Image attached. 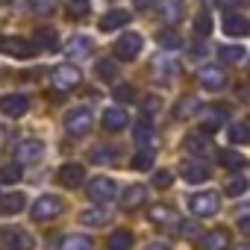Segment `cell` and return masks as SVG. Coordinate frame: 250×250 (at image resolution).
Listing matches in <instances>:
<instances>
[{
    "label": "cell",
    "mask_w": 250,
    "mask_h": 250,
    "mask_svg": "<svg viewBox=\"0 0 250 250\" xmlns=\"http://www.w3.org/2000/svg\"><path fill=\"white\" fill-rule=\"evenodd\" d=\"M121 203H124V209H139V206H145V203H147V188L139 186V183L130 186V188H124Z\"/></svg>",
    "instance_id": "obj_21"
},
{
    "label": "cell",
    "mask_w": 250,
    "mask_h": 250,
    "mask_svg": "<svg viewBox=\"0 0 250 250\" xmlns=\"http://www.w3.org/2000/svg\"><path fill=\"white\" fill-rule=\"evenodd\" d=\"M174 71H177V65L171 62V56H156L153 65H150V74H153L156 80H171Z\"/></svg>",
    "instance_id": "obj_25"
},
{
    "label": "cell",
    "mask_w": 250,
    "mask_h": 250,
    "mask_svg": "<svg viewBox=\"0 0 250 250\" xmlns=\"http://www.w3.org/2000/svg\"><path fill=\"white\" fill-rule=\"evenodd\" d=\"M100 124H103L106 133H118V130H124L130 124V118H127V112H124V109H106L103 118H100Z\"/></svg>",
    "instance_id": "obj_18"
},
{
    "label": "cell",
    "mask_w": 250,
    "mask_h": 250,
    "mask_svg": "<svg viewBox=\"0 0 250 250\" xmlns=\"http://www.w3.org/2000/svg\"><path fill=\"white\" fill-rule=\"evenodd\" d=\"M30 6H33V9H39V12H50V9H53L50 0H30Z\"/></svg>",
    "instance_id": "obj_46"
},
{
    "label": "cell",
    "mask_w": 250,
    "mask_h": 250,
    "mask_svg": "<svg viewBox=\"0 0 250 250\" xmlns=\"http://www.w3.org/2000/svg\"><path fill=\"white\" fill-rule=\"evenodd\" d=\"M247 65H250V62H247Z\"/></svg>",
    "instance_id": "obj_54"
},
{
    "label": "cell",
    "mask_w": 250,
    "mask_h": 250,
    "mask_svg": "<svg viewBox=\"0 0 250 250\" xmlns=\"http://www.w3.org/2000/svg\"><path fill=\"white\" fill-rule=\"evenodd\" d=\"M109 250H133V232H124V229L112 232L109 235Z\"/></svg>",
    "instance_id": "obj_30"
},
{
    "label": "cell",
    "mask_w": 250,
    "mask_h": 250,
    "mask_svg": "<svg viewBox=\"0 0 250 250\" xmlns=\"http://www.w3.org/2000/svg\"><path fill=\"white\" fill-rule=\"evenodd\" d=\"M0 50L9 53V56H18V59H30V56H36L39 44H33L27 39H9V42H3V47H0Z\"/></svg>",
    "instance_id": "obj_14"
},
{
    "label": "cell",
    "mask_w": 250,
    "mask_h": 250,
    "mask_svg": "<svg viewBox=\"0 0 250 250\" xmlns=\"http://www.w3.org/2000/svg\"><path fill=\"white\" fill-rule=\"evenodd\" d=\"M133 97H136V88H133V85H115V100L127 103V100H133Z\"/></svg>",
    "instance_id": "obj_43"
},
{
    "label": "cell",
    "mask_w": 250,
    "mask_h": 250,
    "mask_svg": "<svg viewBox=\"0 0 250 250\" xmlns=\"http://www.w3.org/2000/svg\"><path fill=\"white\" fill-rule=\"evenodd\" d=\"M218 56H221L224 62H244V59H247V50L238 47V44H224V47L218 50Z\"/></svg>",
    "instance_id": "obj_33"
},
{
    "label": "cell",
    "mask_w": 250,
    "mask_h": 250,
    "mask_svg": "<svg viewBox=\"0 0 250 250\" xmlns=\"http://www.w3.org/2000/svg\"><path fill=\"white\" fill-rule=\"evenodd\" d=\"M156 39H159V44H162L165 50H174V47H180V44H183V42H180V36H177V33H171V30L159 33Z\"/></svg>",
    "instance_id": "obj_41"
},
{
    "label": "cell",
    "mask_w": 250,
    "mask_h": 250,
    "mask_svg": "<svg viewBox=\"0 0 250 250\" xmlns=\"http://www.w3.org/2000/svg\"><path fill=\"white\" fill-rule=\"evenodd\" d=\"M200 109H203L200 100H197L194 94H186V97H180V100L174 103V118H177V121H188V118H194Z\"/></svg>",
    "instance_id": "obj_16"
},
{
    "label": "cell",
    "mask_w": 250,
    "mask_h": 250,
    "mask_svg": "<svg viewBox=\"0 0 250 250\" xmlns=\"http://www.w3.org/2000/svg\"><path fill=\"white\" fill-rule=\"evenodd\" d=\"M130 24V12H124V9H112V12H106L103 18H100V30L103 33H112V30H121V27H127Z\"/></svg>",
    "instance_id": "obj_22"
},
{
    "label": "cell",
    "mask_w": 250,
    "mask_h": 250,
    "mask_svg": "<svg viewBox=\"0 0 250 250\" xmlns=\"http://www.w3.org/2000/svg\"><path fill=\"white\" fill-rule=\"evenodd\" d=\"M150 3H153V0H133V6H136V9H147Z\"/></svg>",
    "instance_id": "obj_50"
},
{
    "label": "cell",
    "mask_w": 250,
    "mask_h": 250,
    "mask_svg": "<svg viewBox=\"0 0 250 250\" xmlns=\"http://www.w3.org/2000/svg\"><path fill=\"white\" fill-rule=\"evenodd\" d=\"M218 162H221L224 168H229V171L244 168V156H241L238 150H221V153H218Z\"/></svg>",
    "instance_id": "obj_28"
},
{
    "label": "cell",
    "mask_w": 250,
    "mask_h": 250,
    "mask_svg": "<svg viewBox=\"0 0 250 250\" xmlns=\"http://www.w3.org/2000/svg\"><path fill=\"white\" fill-rule=\"evenodd\" d=\"M180 177H183L186 183H203V180H209V168H206L203 162L186 159V162L180 165Z\"/></svg>",
    "instance_id": "obj_17"
},
{
    "label": "cell",
    "mask_w": 250,
    "mask_h": 250,
    "mask_svg": "<svg viewBox=\"0 0 250 250\" xmlns=\"http://www.w3.org/2000/svg\"><path fill=\"white\" fill-rule=\"evenodd\" d=\"M65 50H68L71 56H85V53H91V42H88L85 36H74V39L65 44Z\"/></svg>",
    "instance_id": "obj_32"
},
{
    "label": "cell",
    "mask_w": 250,
    "mask_h": 250,
    "mask_svg": "<svg viewBox=\"0 0 250 250\" xmlns=\"http://www.w3.org/2000/svg\"><path fill=\"white\" fill-rule=\"evenodd\" d=\"M112 147H94L91 153H88V162H94V165H103V162H112Z\"/></svg>",
    "instance_id": "obj_38"
},
{
    "label": "cell",
    "mask_w": 250,
    "mask_h": 250,
    "mask_svg": "<svg viewBox=\"0 0 250 250\" xmlns=\"http://www.w3.org/2000/svg\"><path fill=\"white\" fill-rule=\"evenodd\" d=\"M247 186H250L247 177H229V180H227V194H229V197H238V194L247 191Z\"/></svg>",
    "instance_id": "obj_37"
},
{
    "label": "cell",
    "mask_w": 250,
    "mask_h": 250,
    "mask_svg": "<svg viewBox=\"0 0 250 250\" xmlns=\"http://www.w3.org/2000/svg\"><path fill=\"white\" fill-rule=\"evenodd\" d=\"M147 250H171V247H168V244H162V241H159V244H150V247H147Z\"/></svg>",
    "instance_id": "obj_51"
},
{
    "label": "cell",
    "mask_w": 250,
    "mask_h": 250,
    "mask_svg": "<svg viewBox=\"0 0 250 250\" xmlns=\"http://www.w3.org/2000/svg\"><path fill=\"white\" fill-rule=\"evenodd\" d=\"M183 147H186L191 156H203V153L212 150V136H209V133H188L186 142H183Z\"/></svg>",
    "instance_id": "obj_15"
},
{
    "label": "cell",
    "mask_w": 250,
    "mask_h": 250,
    "mask_svg": "<svg viewBox=\"0 0 250 250\" xmlns=\"http://www.w3.org/2000/svg\"><path fill=\"white\" fill-rule=\"evenodd\" d=\"M133 171H150L153 168V153H150V147H142L136 156H133Z\"/></svg>",
    "instance_id": "obj_34"
},
{
    "label": "cell",
    "mask_w": 250,
    "mask_h": 250,
    "mask_svg": "<svg viewBox=\"0 0 250 250\" xmlns=\"http://www.w3.org/2000/svg\"><path fill=\"white\" fill-rule=\"evenodd\" d=\"M83 180H85V168L83 165H74V162L71 165H62L59 174H56V183L65 186V188H77Z\"/></svg>",
    "instance_id": "obj_13"
},
{
    "label": "cell",
    "mask_w": 250,
    "mask_h": 250,
    "mask_svg": "<svg viewBox=\"0 0 250 250\" xmlns=\"http://www.w3.org/2000/svg\"><path fill=\"white\" fill-rule=\"evenodd\" d=\"M27 197L24 194H6V197H0V215H18L24 209Z\"/></svg>",
    "instance_id": "obj_26"
},
{
    "label": "cell",
    "mask_w": 250,
    "mask_h": 250,
    "mask_svg": "<svg viewBox=\"0 0 250 250\" xmlns=\"http://www.w3.org/2000/svg\"><path fill=\"white\" fill-rule=\"evenodd\" d=\"M235 250H250V247H235Z\"/></svg>",
    "instance_id": "obj_52"
},
{
    "label": "cell",
    "mask_w": 250,
    "mask_h": 250,
    "mask_svg": "<svg viewBox=\"0 0 250 250\" xmlns=\"http://www.w3.org/2000/svg\"><path fill=\"white\" fill-rule=\"evenodd\" d=\"M27 109H30V100L24 94H3L0 97V112L6 118H24Z\"/></svg>",
    "instance_id": "obj_10"
},
{
    "label": "cell",
    "mask_w": 250,
    "mask_h": 250,
    "mask_svg": "<svg viewBox=\"0 0 250 250\" xmlns=\"http://www.w3.org/2000/svg\"><path fill=\"white\" fill-rule=\"evenodd\" d=\"M59 250H94L88 235H68L59 241Z\"/></svg>",
    "instance_id": "obj_27"
},
{
    "label": "cell",
    "mask_w": 250,
    "mask_h": 250,
    "mask_svg": "<svg viewBox=\"0 0 250 250\" xmlns=\"http://www.w3.org/2000/svg\"><path fill=\"white\" fill-rule=\"evenodd\" d=\"M18 180H21V165L18 162H9V165L0 168V183L3 186H15Z\"/></svg>",
    "instance_id": "obj_35"
},
{
    "label": "cell",
    "mask_w": 250,
    "mask_h": 250,
    "mask_svg": "<svg viewBox=\"0 0 250 250\" xmlns=\"http://www.w3.org/2000/svg\"><path fill=\"white\" fill-rule=\"evenodd\" d=\"M227 124V109L224 106H203V121H200V133H218L221 127Z\"/></svg>",
    "instance_id": "obj_7"
},
{
    "label": "cell",
    "mask_w": 250,
    "mask_h": 250,
    "mask_svg": "<svg viewBox=\"0 0 250 250\" xmlns=\"http://www.w3.org/2000/svg\"><path fill=\"white\" fill-rule=\"evenodd\" d=\"M36 39H39V47H44V50H56L59 47V36H56V30L53 27H42L39 33H36Z\"/></svg>",
    "instance_id": "obj_31"
},
{
    "label": "cell",
    "mask_w": 250,
    "mask_h": 250,
    "mask_svg": "<svg viewBox=\"0 0 250 250\" xmlns=\"http://www.w3.org/2000/svg\"><path fill=\"white\" fill-rule=\"evenodd\" d=\"M88 12V0H71L68 3V15L71 18H83Z\"/></svg>",
    "instance_id": "obj_42"
},
{
    "label": "cell",
    "mask_w": 250,
    "mask_h": 250,
    "mask_svg": "<svg viewBox=\"0 0 250 250\" xmlns=\"http://www.w3.org/2000/svg\"><path fill=\"white\" fill-rule=\"evenodd\" d=\"M65 130H68V136H74V139L85 136V133L91 130V109H85V106L71 109V112L65 115Z\"/></svg>",
    "instance_id": "obj_4"
},
{
    "label": "cell",
    "mask_w": 250,
    "mask_h": 250,
    "mask_svg": "<svg viewBox=\"0 0 250 250\" xmlns=\"http://www.w3.org/2000/svg\"><path fill=\"white\" fill-rule=\"evenodd\" d=\"M80 221H83L85 227H103V224L109 221V212H106V209H85V212L80 215Z\"/></svg>",
    "instance_id": "obj_29"
},
{
    "label": "cell",
    "mask_w": 250,
    "mask_h": 250,
    "mask_svg": "<svg viewBox=\"0 0 250 250\" xmlns=\"http://www.w3.org/2000/svg\"><path fill=\"white\" fill-rule=\"evenodd\" d=\"M133 139L139 142V145H150L153 142V124H150V118L145 115V118H139L136 124H133Z\"/></svg>",
    "instance_id": "obj_24"
},
{
    "label": "cell",
    "mask_w": 250,
    "mask_h": 250,
    "mask_svg": "<svg viewBox=\"0 0 250 250\" xmlns=\"http://www.w3.org/2000/svg\"><path fill=\"white\" fill-rule=\"evenodd\" d=\"M42 153H44V145H42L39 139H24V142L15 147V162H18V165H33V162L42 159Z\"/></svg>",
    "instance_id": "obj_8"
},
{
    "label": "cell",
    "mask_w": 250,
    "mask_h": 250,
    "mask_svg": "<svg viewBox=\"0 0 250 250\" xmlns=\"http://www.w3.org/2000/svg\"><path fill=\"white\" fill-rule=\"evenodd\" d=\"M80 80H83V74H80V68H74V65H59V68L50 71V85H53L56 91H71V88L80 85Z\"/></svg>",
    "instance_id": "obj_3"
},
{
    "label": "cell",
    "mask_w": 250,
    "mask_h": 250,
    "mask_svg": "<svg viewBox=\"0 0 250 250\" xmlns=\"http://www.w3.org/2000/svg\"><path fill=\"white\" fill-rule=\"evenodd\" d=\"M238 100L250 103V85H241V88H238Z\"/></svg>",
    "instance_id": "obj_48"
},
{
    "label": "cell",
    "mask_w": 250,
    "mask_h": 250,
    "mask_svg": "<svg viewBox=\"0 0 250 250\" xmlns=\"http://www.w3.org/2000/svg\"><path fill=\"white\" fill-rule=\"evenodd\" d=\"M229 139L235 145H244V142H250V130L244 127V124H232V127H229Z\"/></svg>",
    "instance_id": "obj_39"
},
{
    "label": "cell",
    "mask_w": 250,
    "mask_h": 250,
    "mask_svg": "<svg viewBox=\"0 0 250 250\" xmlns=\"http://www.w3.org/2000/svg\"><path fill=\"white\" fill-rule=\"evenodd\" d=\"M159 18L165 21V24H180L183 18H186V3L183 0H162L159 3Z\"/></svg>",
    "instance_id": "obj_12"
},
{
    "label": "cell",
    "mask_w": 250,
    "mask_h": 250,
    "mask_svg": "<svg viewBox=\"0 0 250 250\" xmlns=\"http://www.w3.org/2000/svg\"><path fill=\"white\" fill-rule=\"evenodd\" d=\"M188 209L194 218H212L221 209V194L218 191H197L188 197Z\"/></svg>",
    "instance_id": "obj_1"
},
{
    "label": "cell",
    "mask_w": 250,
    "mask_h": 250,
    "mask_svg": "<svg viewBox=\"0 0 250 250\" xmlns=\"http://www.w3.org/2000/svg\"><path fill=\"white\" fill-rule=\"evenodd\" d=\"M197 80H200V85L209 88V91H221V88L227 85V74H224L218 65H206V68H200Z\"/></svg>",
    "instance_id": "obj_11"
},
{
    "label": "cell",
    "mask_w": 250,
    "mask_h": 250,
    "mask_svg": "<svg viewBox=\"0 0 250 250\" xmlns=\"http://www.w3.org/2000/svg\"><path fill=\"white\" fill-rule=\"evenodd\" d=\"M142 44H145V39H142L139 33H124V36L115 42V56L133 62V59L142 53Z\"/></svg>",
    "instance_id": "obj_5"
},
{
    "label": "cell",
    "mask_w": 250,
    "mask_h": 250,
    "mask_svg": "<svg viewBox=\"0 0 250 250\" xmlns=\"http://www.w3.org/2000/svg\"><path fill=\"white\" fill-rule=\"evenodd\" d=\"M142 106H145V112H147V115H153V112H156V109H159V106H162V100H159V97H156V94H147V97H145V103H142Z\"/></svg>",
    "instance_id": "obj_45"
},
{
    "label": "cell",
    "mask_w": 250,
    "mask_h": 250,
    "mask_svg": "<svg viewBox=\"0 0 250 250\" xmlns=\"http://www.w3.org/2000/svg\"><path fill=\"white\" fill-rule=\"evenodd\" d=\"M238 229H241V232H244V235H250V212H247V215H241V218H238Z\"/></svg>",
    "instance_id": "obj_47"
},
{
    "label": "cell",
    "mask_w": 250,
    "mask_h": 250,
    "mask_svg": "<svg viewBox=\"0 0 250 250\" xmlns=\"http://www.w3.org/2000/svg\"><path fill=\"white\" fill-rule=\"evenodd\" d=\"M197 247H200V250H227V247H229V235H227V229H209V232L197 241Z\"/></svg>",
    "instance_id": "obj_20"
},
{
    "label": "cell",
    "mask_w": 250,
    "mask_h": 250,
    "mask_svg": "<svg viewBox=\"0 0 250 250\" xmlns=\"http://www.w3.org/2000/svg\"><path fill=\"white\" fill-rule=\"evenodd\" d=\"M247 33H250V24H247L241 15H235V12H227V15H224V36L241 39V36H247Z\"/></svg>",
    "instance_id": "obj_19"
},
{
    "label": "cell",
    "mask_w": 250,
    "mask_h": 250,
    "mask_svg": "<svg viewBox=\"0 0 250 250\" xmlns=\"http://www.w3.org/2000/svg\"><path fill=\"white\" fill-rule=\"evenodd\" d=\"M0 47H3V39H0Z\"/></svg>",
    "instance_id": "obj_53"
},
{
    "label": "cell",
    "mask_w": 250,
    "mask_h": 250,
    "mask_svg": "<svg viewBox=\"0 0 250 250\" xmlns=\"http://www.w3.org/2000/svg\"><path fill=\"white\" fill-rule=\"evenodd\" d=\"M147 218H150L156 227H171V224L177 221V212H174V209H168V206H162V203H156V206H150V209H147Z\"/></svg>",
    "instance_id": "obj_23"
},
{
    "label": "cell",
    "mask_w": 250,
    "mask_h": 250,
    "mask_svg": "<svg viewBox=\"0 0 250 250\" xmlns=\"http://www.w3.org/2000/svg\"><path fill=\"white\" fill-rule=\"evenodd\" d=\"M33 235L18 229V227H6L0 229V250H33Z\"/></svg>",
    "instance_id": "obj_2"
},
{
    "label": "cell",
    "mask_w": 250,
    "mask_h": 250,
    "mask_svg": "<svg viewBox=\"0 0 250 250\" xmlns=\"http://www.w3.org/2000/svg\"><path fill=\"white\" fill-rule=\"evenodd\" d=\"M85 191H88L91 200H112V197L118 194V186H115V180H109V177H94V180H88Z\"/></svg>",
    "instance_id": "obj_9"
},
{
    "label": "cell",
    "mask_w": 250,
    "mask_h": 250,
    "mask_svg": "<svg viewBox=\"0 0 250 250\" xmlns=\"http://www.w3.org/2000/svg\"><path fill=\"white\" fill-rule=\"evenodd\" d=\"M180 227H183V235H191V232H194V224H191V221H183Z\"/></svg>",
    "instance_id": "obj_49"
},
{
    "label": "cell",
    "mask_w": 250,
    "mask_h": 250,
    "mask_svg": "<svg viewBox=\"0 0 250 250\" xmlns=\"http://www.w3.org/2000/svg\"><path fill=\"white\" fill-rule=\"evenodd\" d=\"M59 212H62V200H59L56 194H44V197H39V200L33 203V209H30L33 221H50V218H56Z\"/></svg>",
    "instance_id": "obj_6"
},
{
    "label": "cell",
    "mask_w": 250,
    "mask_h": 250,
    "mask_svg": "<svg viewBox=\"0 0 250 250\" xmlns=\"http://www.w3.org/2000/svg\"><path fill=\"white\" fill-rule=\"evenodd\" d=\"M194 33H197V36H203V39L212 33V18H209L206 12H200V15H197V21H194Z\"/></svg>",
    "instance_id": "obj_40"
},
{
    "label": "cell",
    "mask_w": 250,
    "mask_h": 250,
    "mask_svg": "<svg viewBox=\"0 0 250 250\" xmlns=\"http://www.w3.org/2000/svg\"><path fill=\"white\" fill-rule=\"evenodd\" d=\"M171 183H174L171 171H156V177H153V186L156 188H171Z\"/></svg>",
    "instance_id": "obj_44"
},
{
    "label": "cell",
    "mask_w": 250,
    "mask_h": 250,
    "mask_svg": "<svg viewBox=\"0 0 250 250\" xmlns=\"http://www.w3.org/2000/svg\"><path fill=\"white\" fill-rule=\"evenodd\" d=\"M94 71H97V77H100L103 83H109V80H115V77H118V65H115L112 59H100Z\"/></svg>",
    "instance_id": "obj_36"
}]
</instances>
